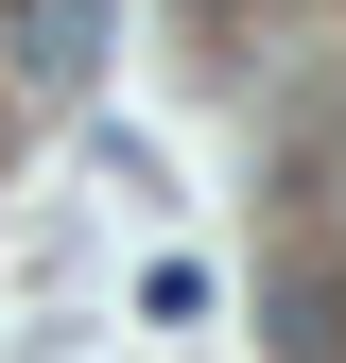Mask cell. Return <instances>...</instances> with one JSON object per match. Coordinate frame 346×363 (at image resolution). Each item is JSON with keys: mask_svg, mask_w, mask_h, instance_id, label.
<instances>
[{"mask_svg": "<svg viewBox=\"0 0 346 363\" xmlns=\"http://www.w3.org/2000/svg\"><path fill=\"white\" fill-rule=\"evenodd\" d=\"M86 52H104V0H0V69L18 86H86Z\"/></svg>", "mask_w": 346, "mask_h": 363, "instance_id": "1", "label": "cell"}]
</instances>
